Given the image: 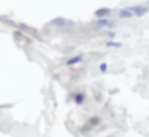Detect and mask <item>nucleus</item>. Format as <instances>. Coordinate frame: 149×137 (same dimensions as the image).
Instances as JSON below:
<instances>
[{
  "instance_id": "f03ea898",
  "label": "nucleus",
  "mask_w": 149,
  "mask_h": 137,
  "mask_svg": "<svg viewBox=\"0 0 149 137\" xmlns=\"http://www.w3.org/2000/svg\"><path fill=\"white\" fill-rule=\"evenodd\" d=\"M83 59V56L81 55H77V56H74V58H71L68 62H67V65H74V64H77V62H80Z\"/></svg>"
},
{
  "instance_id": "f257e3e1",
  "label": "nucleus",
  "mask_w": 149,
  "mask_h": 137,
  "mask_svg": "<svg viewBox=\"0 0 149 137\" xmlns=\"http://www.w3.org/2000/svg\"><path fill=\"white\" fill-rule=\"evenodd\" d=\"M148 12V7L145 6H130V7H125L119 12V17L120 19H130L135 16H143Z\"/></svg>"
},
{
  "instance_id": "7ed1b4c3",
  "label": "nucleus",
  "mask_w": 149,
  "mask_h": 137,
  "mask_svg": "<svg viewBox=\"0 0 149 137\" xmlns=\"http://www.w3.org/2000/svg\"><path fill=\"white\" fill-rule=\"evenodd\" d=\"M107 69V64H101L100 65V71H106Z\"/></svg>"
}]
</instances>
